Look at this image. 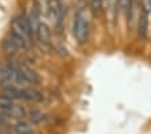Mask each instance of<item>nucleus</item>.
Wrapping results in <instances>:
<instances>
[{
  "label": "nucleus",
  "instance_id": "nucleus-1",
  "mask_svg": "<svg viewBox=\"0 0 151 134\" xmlns=\"http://www.w3.org/2000/svg\"><path fill=\"white\" fill-rule=\"evenodd\" d=\"M91 35V20L88 12L84 8H80L74 15L73 20V37L78 43H86Z\"/></svg>",
  "mask_w": 151,
  "mask_h": 134
},
{
  "label": "nucleus",
  "instance_id": "nucleus-2",
  "mask_svg": "<svg viewBox=\"0 0 151 134\" xmlns=\"http://www.w3.org/2000/svg\"><path fill=\"white\" fill-rule=\"evenodd\" d=\"M27 111L23 106H20L18 102H14L4 95H0V115H4L6 118H16L22 119L26 117Z\"/></svg>",
  "mask_w": 151,
  "mask_h": 134
},
{
  "label": "nucleus",
  "instance_id": "nucleus-3",
  "mask_svg": "<svg viewBox=\"0 0 151 134\" xmlns=\"http://www.w3.org/2000/svg\"><path fill=\"white\" fill-rule=\"evenodd\" d=\"M9 31L18 35L19 38H22L28 46L34 43V35H32L30 25L26 19V15L15 16L12 19V23H11V30Z\"/></svg>",
  "mask_w": 151,
  "mask_h": 134
},
{
  "label": "nucleus",
  "instance_id": "nucleus-4",
  "mask_svg": "<svg viewBox=\"0 0 151 134\" xmlns=\"http://www.w3.org/2000/svg\"><path fill=\"white\" fill-rule=\"evenodd\" d=\"M26 48H28V45L22 38H19L18 35H15L11 31L3 39V50L6 53H8V54L9 53H15L18 50H22V49H26Z\"/></svg>",
  "mask_w": 151,
  "mask_h": 134
},
{
  "label": "nucleus",
  "instance_id": "nucleus-5",
  "mask_svg": "<svg viewBox=\"0 0 151 134\" xmlns=\"http://www.w3.org/2000/svg\"><path fill=\"white\" fill-rule=\"evenodd\" d=\"M136 33L139 38H146L148 31V14L147 11L140 6V12H139L138 23H136Z\"/></svg>",
  "mask_w": 151,
  "mask_h": 134
},
{
  "label": "nucleus",
  "instance_id": "nucleus-6",
  "mask_svg": "<svg viewBox=\"0 0 151 134\" xmlns=\"http://www.w3.org/2000/svg\"><path fill=\"white\" fill-rule=\"evenodd\" d=\"M26 15V19H27L28 25H30V29H31L32 35H37V31L39 29V25H41V19H39V11H38L37 7H31L28 8V11L24 14Z\"/></svg>",
  "mask_w": 151,
  "mask_h": 134
},
{
  "label": "nucleus",
  "instance_id": "nucleus-7",
  "mask_svg": "<svg viewBox=\"0 0 151 134\" xmlns=\"http://www.w3.org/2000/svg\"><path fill=\"white\" fill-rule=\"evenodd\" d=\"M103 11L108 23H115L117 14V0H103Z\"/></svg>",
  "mask_w": 151,
  "mask_h": 134
},
{
  "label": "nucleus",
  "instance_id": "nucleus-8",
  "mask_svg": "<svg viewBox=\"0 0 151 134\" xmlns=\"http://www.w3.org/2000/svg\"><path fill=\"white\" fill-rule=\"evenodd\" d=\"M12 131L15 134H34V127L30 122L19 119L12 125Z\"/></svg>",
  "mask_w": 151,
  "mask_h": 134
},
{
  "label": "nucleus",
  "instance_id": "nucleus-9",
  "mask_svg": "<svg viewBox=\"0 0 151 134\" xmlns=\"http://www.w3.org/2000/svg\"><path fill=\"white\" fill-rule=\"evenodd\" d=\"M19 69H20V72H22V75H23V77H24L27 84H39L41 83V77L38 76V73L34 72L32 69L24 67V65H20Z\"/></svg>",
  "mask_w": 151,
  "mask_h": 134
},
{
  "label": "nucleus",
  "instance_id": "nucleus-10",
  "mask_svg": "<svg viewBox=\"0 0 151 134\" xmlns=\"http://www.w3.org/2000/svg\"><path fill=\"white\" fill-rule=\"evenodd\" d=\"M38 38V41L41 42V43H49L51 39V31L49 29V26L46 25L45 22H42L39 25V29L37 31V35H35Z\"/></svg>",
  "mask_w": 151,
  "mask_h": 134
},
{
  "label": "nucleus",
  "instance_id": "nucleus-11",
  "mask_svg": "<svg viewBox=\"0 0 151 134\" xmlns=\"http://www.w3.org/2000/svg\"><path fill=\"white\" fill-rule=\"evenodd\" d=\"M132 1H134V0H117V12L127 16L129 8H131V6H132Z\"/></svg>",
  "mask_w": 151,
  "mask_h": 134
},
{
  "label": "nucleus",
  "instance_id": "nucleus-12",
  "mask_svg": "<svg viewBox=\"0 0 151 134\" xmlns=\"http://www.w3.org/2000/svg\"><path fill=\"white\" fill-rule=\"evenodd\" d=\"M89 1V8H91L93 15H100L103 11V0H88Z\"/></svg>",
  "mask_w": 151,
  "mask_h": 134
},
{
  "label": "nucleus",
  "instance_id": "nucleus-13",
  "mask_svg": "<svg viewBox=\"0 0 151 134\" xmlns=\"http://www.w3.org/2000/svg\"><path fill=\"white\" fill-rule=\"evenodd\" d=\"M30 117H28V119H30V122H31L32 125H35V123H41L42 121L45 119V117H43V114H42L39 110H32V111H30Z\"/></svg>",
  "mask_w": 151,
  "mask_h": 134
}]
</instances>
